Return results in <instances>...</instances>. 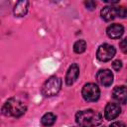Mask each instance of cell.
Masks as SVG:
<instances>
[{
	"mask_svg": "<svg viewBox=\"0 0 127 127\" xmlns=\"http://www.w3.org/2000/svg\"><path fill=\"white\" fill-rule=\"evenodd\" d=\"M27 110V106L18 98H9L2 106V113L5 116L20 117Z\"/></svg>",
	"mask_w": 127,
	"mask_h": 127,
	"instance_id": "cell-2",
	"label": "cell"
},
{
	"mask_svg": "<svg viewBox=\"0 0 127 127\" xmlns=\"http://www.w3.org/2000/svg\"><path fill=\"white\" fill-rule=\"evenodd\" d=\"M28 8H29V2L28 1H26V0L19 1L16 3V5L14 7V14L17 17H23L27 14Z\"/></svg>",
	"mask_w": 127,
	"mask_h": 127,
	"instance_id": "cell-12",
	"label": "cell"
},
{
	"mask_svg": "<svg viewBox=\"0 0 127 127\" xmlns=\"http://www.w3.org/2000/svg\"><path fill=\"white\" fill-rule=\"evenodd\" d=\"M97 81L103 86H109L113 82V74L109 69H100L96 73Z\"/></svg>",
	"mask_w": 127,
	"mask_h": 127,
	"instance_id": "cell-6",
	"label": "cell"
},
{
	"mask_svg": "<svg viewBox=\"0 0 127 127\" xmlns=\"http://www.w3.org/2000/svg\"><path fill=\"white\" fill-rule=\"evenodd\" d=\"M81 93H82V97L84 98V100L89 101V102L96 101L100 96L99 87L95 83H92V82L84 84L82 87Z\"/></svg>",
	"mask_w": 127,
	"mask_h": 127,
	"instance_id": "cell-4",
	"label": "cell"
},
{
	"mask_svg": "<svg viewBox=\"0 0 127 127\" xmlns=\"http://www.w3.org/2000/svg\"><path fill=\"white\" fill-rule=\"evenodd\" d=\"M78 75H79V67L76 64H72L67 69V72L65 75V83L67 85L73 84L74 81L77 79Z\"/></svg>",
	"mask_w": 127,
	"mask_h": 127,
	"instance_id": "cell-8",
	"label": "cell"
},
{
	"mask_svg": "<svg viewBox=\"0 0 127 127\" xmlns=\"http://www.w3.org/2000/svg\"><path fill=\"white\" fill-rule=\"evenodd\" d=\"M85 6H86L87 9L92 10V9L95 8V6H96V2L91 1V0H89V1H85Z\"/></svg>",
	"mask_w": 127,
	"mask_h": 127,
	"instance_id": "cell-18",
	"label": "cell"
},
{
	"mask_svg": "<svg viewBox=\"0 0 127 127\" xmlns=\"http://www.w3.org/2000/svg\"><path fill=\"white\" fill-rule=\"evenodd\" d=\"M121 112V108L118 103L110 102L106 105L105 110H104V117L107 120H113L115 119Z\"/></svg>",
	"mask_w": 127,
	"mask_h": 127,
	"instance_id": "cell-7",
	"label": "cell"
},
{
	"mask_svg": "<svg viewBox=\"0 0 127 127\" xmlns=\"http://www.w3.org/2000/svg\"><path fill=\"white\" fill-rule=\"evenodd\" d=\"M112 96L116 101L120 103H126L127 102V87L124 85L116 86L113 89Z\"/></svg>",
	"mask_w": 127,
	"mask_h": 127,
	"instance_id": "cell-9",
	"label": "cell"
},
{
	"mask_svg": "<svg viewBox=\"0 0 127 127\" xmlns=\"http://www.w3.org/2000/svg\"><path fill=\"white\" fill-rule=\"evenodd\" d=\"M62 87V79L58 76H51L42 86V93L47 96H54L57 95L58 92L61 90Z\"/></svg>",
	"mask_w": 127,
	"mask_h": 127,
	"instance_id": "cell-3",
	"label": "cell"
},
{
	"mask_svg": "<svg viewBox=\"0 0 127 127\" xmlns=\"http://www.w3.org/2000/svg\"><path fill=\"white\" fill-rule=\"evenodd\" d=\"M116 50L113 46L109 45V44H103L101 45L96 53V57L100 62H108L110 61L114 56H115Z\"/></svg>",
	"mask_w": 127,
	"mask_h": 127,
	"instance_id": "cell-5",
	"label": "cell"
},
{
	"mask_svg": "<svg viewBox=\"0 0 127 127\" xmlns=\"http://www.w3.org/2000/svg\"><path fill=\"white\" fill-rule=\"evenodd\" d=\"M119 47L123 53H125V54L127 53V37L124 38L123 40H121V42L119 43Z\"/></svg>",
	"mask_w": 127,
	"mask_h": 127,
	"instance_id": "cell-16",
	"label": "cell"
},
{
	"mask_svg": "<svg viewBox=\"0 0 127 127\" xmlns=\"http://www.w3.org/2000/svg\"><path fill=\"white\" fill-rule=\"evenodd\" d=\"M117 15L118 17H121V18L127 17V7H124V6L117 7Z\"/></svg>",
	"mask_w": 127,
	"mask_h": 127,
	"instance_id": "cell-15",
	"label": "cell"
},
{
	"mask_svg": "<svg viewBox=\"0 0 127 127\" xmlns=\"http://www.w3.org/2000/svg\"><path fill=\"white\" fill-rule=\"evenodd\" d=\"M56 119H57V117H56L55 114H53L51 112H48V113L43 115V117L41 119V122H42V124L44 126L49 127V126H52L56 122Z\"/></svg>",
	"mask_w": 127,
	"mask_h": 127,
	"instance_id": "cell-13",
	"label": "cell"
},
{
	"mask_svg": "<svg viewBox=\"0 0 127 127\" xmlns=\"http://www.w3.org/2000/svg\"><path fill=\"white\" fill-rule=\"evenodd\" d=\"M109 127H126L125 126V124L124 123H122V122H113Z\"/></svg>",
	"mask_w": 127,
	"mask_h": 127,
	"instance_id": "cell-19",
	"label": "cell"
},
{
	"mask_svg": "<svg viewBox=\"0 0 127 127\" xmlns=\"http://www.w3.org/2000/svg\"><path fill=\"white\" fill-rule=\"evenodd\" d=\"M112 67L115 69V70H120L121 69V67H122V62L121 61H119V60H116V61H114L113 63H112Z\"/></svg>",
	"mask_w": 127,
	"mask_h": 127,
	"instance_id": "cell-17",
	"label": "cell"
},
{
	"mask_svg": "<svg viewBox=\"0 0 127 127\" xmlns=\"http://www.w3.org/2000/svg\"><path fill=\"white\" fill-rule=\"evenodd\" d=\"M100 15L101 18L107 22L112 21L113 19H115L116 17H118L117 15V7H112V6H105L101 9L100 11Z\"/></svg>",
	"mask_w": 127,
	"mask_h": 127,
	"instance_id": "cell-10",
	"label": "cell"
},
{
	"mask_svg": "<svg viewBox=\"0 0 127 127\" xmlns=\"http://www.w3.org/2000/svg\"><path fill=\"white\" fill-rule=\"evenodd\" d=\"M106 33H107V36L111 39H119L124 33V28L120 24H112L108 26Z\"/></svg>",
	"mask_w": 127,
	"mask_h": 127,
	"instance_id": "cell-11",
	"label": "cell"
},
{
	"mask_svg": "<svg viewBox=\"0 0 127 127\" xmlns=\"http://www.w3.org/2000/svg\"><path fill=\"white\" fill-rule=\"evenodd\" d=\"M76 123L81 127H96L102 122V115L93 109H86L76 113Z\"/></svg>",
	"mask_w": 127,
	"mask_h": 127,
	"instance_id": "cell-1",
	"label": "cell"
},
{
	"mask_svg": "<svg viewBox=\"0 0 127 127\" xmlns=\"http://www.w3.org/2000/svg\"><path fill=\"white\" fill-rule=\"evenodd\" d=\"M86 50V42L84 40H78L73 45V51L76 54H81Z\"/></svg>",
	"mask_w": 127,
	"mask_h": 127,
	"instance_id": "cell-14",
	"label": "cell"
}]
</instances>
